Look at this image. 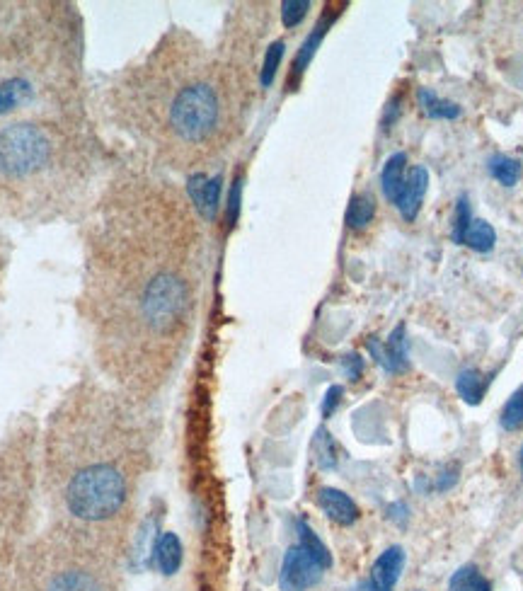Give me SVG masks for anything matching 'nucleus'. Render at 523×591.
<instances>
[{
	"instance_id": "22",
	"label": "nucleus",
	"mask_w": 523,
	"mask_h": 591,
	"mask_svg": "<svg viewBox=\"0 0 523 591\" xmlns=\"http://www.w3.org/2000/svg\"><path fill=\"white\" fill-rule=\"evenodd\" d=\"M470 221H473V211H470V199L468 194H461L456 204V218H453V228H451V240L456 245H463V235L468 231Z\"/></svg>"
},
{
	"instance_id": "14",
	"label": "nucleus",
	"mask_w": 523,
	"mask_h": 591,
	"mask_svg": "<svg viewBox=\"0 0 523 591\" xmlns=\"http://www.w3.org/2000/svg\"><path fill=\"white\" fill-rule=\"evenodd\" d=\"M490 381L492 378L482 374V371L463 369L456 378V390L468 405H480L482 398H485L487 388H490Z\"/></svg>"
},
{
	"instance_id": "18",
	"label": "nucleus",
	"mask_w": 523,
	"mask_h": 591,
	"mask_svg": "<svg viewBox=\"0 0 523 591\" xmlns=\"http://www.w3.org/2000/svg\"><path fill=\"white\" fill-rule=\"evenodd\" d=\"M376 216V199L371 194H356L349 202L347 209V226L354 228V231H361L366 228Z\"/></svg>"
},
{
	"instance_id": "15",
	"label": "nucleus",
	"mask_w": 523,
	"mask_h": 591,
	"mask_svg": "<svg viewBox=\"0 0 523 591\" xmlns=\"http://www.w3.org/2000/svg\"><path fill=\"white\" fill-rule=\"evenodd\" d=\"M47 591H102L100 582H97L95 575H90L88 570H63L49 582Z\"/></svg>"
},
{
	"instance_id": "31",
	"label": "nucleus",
	"mask_w": 523,
	"mask_h": 591,
	"mask_svg": "<svg viewBox=\"0 0 523 591\" xmlns=\"http://www.w3.org/2000/svg\"><path fill=\"white\" fill-rule=\"evenodd\" d=\"M521 473H523V449H521Z\"/></svg>"
},
{
	"instance_id": "10",
	"label": "nucleus",
	"mask_w": 523,
	"mask_h": 591,
	"mask_svg": "<svg viewBox=\"0 0 523 591\" xmlns=\"http://www.w3.org/2000/svg\"><path fill=\"white\" fill-rule=\"evenodd\" d=\"M410 359H407V340H405V323H400L390 332L388 342L383 347V369L390 374H405Z\"/></svg>"
},
{
	"instance_id": "2",
	"label": "nucleus",
	"mask_w": 523,
	"mask_h": 591,
	"mask_svg": "<svg viewBox=\"0 0 523 591\" xmlns=\"http://www.w3.org/2000/svg\"><path fill=\"white\" fill-rule=\"evenodd\" d=\"M80 172L83 148L54 126L32 122L10 124L0 129V177L13 182H30L34 177L54 175L56 170Z\"/></svg>"
},
{
	"instance_id": "12",
	"label": "nucleus",
	"mask_w": 523,
	"mask_h": 591,
	"mask_svg": "<svg viewBox=\"0 0 523 591\" xmlns=\"http://www.w3.org/2000/svg\"><path fill=\"white\" fill-rule=\"evenodd\" d=\"M155 565L160 567L163 575H175L182 565V543L175 533H163L155 543Z\"/></svg>"
},
{
	"instance_id": "23",
	"label": "nucleus",
	"mask_w": 523,
	"mask_h": 591,
	"mask_svg": "<svg viewBox=\"0 0 523 591\" xmlns=\"http://www.w3.org/2000/svg\"><path fill=\"white\" fill-rule=\"evenodd\" d=\"M521 424H523V386L511 395L502 410V427L507 429V432H516Z\"/></svg>"
},
{
	"instance_id": "4",
	"label": "nucleus",
	"mask_w": 523,
	"mask_h": 591,
	"mask_svg": "<svg viewBox=\"0 0 523 591\" xmlns=\"http://www.w3.org/2000/svg\"><path fill=\"white\" fill-rule=\"evenodd\" d=\"M221 124V97L206 80L182 85L170 97L168 126L182 143L199 146L216 134Z\"/></svg>"
},
{
	"instance_id": "5",
	"label": "nucleus",
	"mask_w": 523,
	"mask_h": 591,
	"mask_svg": "<svg viewBox=\"0 0 523 591\" xmlns=\"http://www.w3.org/2000/svg\"><path fill=\"white\" fill-rule=\"evenodd\" d=\"M323 572L325 567L318 560L310 558L301 545H293L281 565V591H308L323 579Z\"/></svg>"
},
{
	"instance_id": "28",
	"label": "nucleus",
	"mask_w": 523,
	"mask_h": 591,
	"mask_svg": "<svg viewBox=\"0 0 523 591\" xmlns=\"http://www.w3.org/2000/svg\"><path fill=\"white\" fill-rule=\"evenodd\" d=\"M342 395H344V388L342 386H332L330 390H327L325 403H323V415L325 417H330L332 412L337 410V405L342 403Z\"/></svg>"
},
{
	"instance_id": "1",
	"label": "nucleus",
	"mask_w": 523,
	"mask_h": 591,
	"mask_svg": "<svg viewBox=\"0 0 523 591\" xmlns=\"http://www.w3.org/2000/svg\"><path fill=\"white\" fill-rule=\"evenodd\" d=\"M141 204L134 187L114 182L100 199L88 231L85 303L109 357L136 330L168 337L192 303L187 279L148 257Z\"/></svg>"
},
{
	"instance_id": "21",
	"label": "nucleus",
	"mask_w": 523,
	"mask_h": 591,
	"mask_svg": "<svg viewBox=\"0 0 523 591\" xmlns=\"http://www.w3.org/2000/svg\"><path fill=\"white\" fill-rule=\"evenodd\" d=\"M27 97H30V85H27L25 80H3V83H0V112L17 107L22 100H27Z\"/></svg>"
},
{
	"instance_id": "6",
	"label": "nucleus",
	"mask_w": 523,
	"mask_h": 591,
	"mask_svg": "<svg viewBox=\"0 0 523 591\" xmlns=\"http://www.w3.org/2000/svg\"><path fill=\"white\" fill-rule=\"evenodd\" d=\"M427 189H429V170L424 168V165H415V168H410V172L405 175V182H402L398 202L393 204L405 221L412 223L419 216V209H422Z\"/></svg>"
},
{
	"instance_id": "27",
	"label": "nucleus",
	"mask_w": 523,
	"mask_h": 591,
	"mask_svg": "<svg viewBox=\"0 0 523 591\" xmlns=\"http://www.w3.org/2000/svg\"><path fill=\"white\" fill-rule=\"evenodd\" d=\"M308 10H310L308 0H286V3L281 5V22H284L286 27L301 25V22L306 20Z\"/></svg>"
},
{
	"instance_id": "3",
	"label": "nucleus",
	"mask_w": 523,
	"mask_h": 591,
	"mask_svg": "<svg viewBox=\"0 0 523 591\" xmlns=\"http://www.w3.org/2000/svg\"><path fill=\"white\" fill-rule=\"evenodd\" d=\"M63 504L80 524H107L124 512L129 475L119 463H93L68 468L63 478Z\"/></svg>"
},
{
	"instance_id": "19",
	"label": "nucleus",
	"mask_w": 523,
	"mask_h": 591,
	"mask_svg": "<svg viewBox=\"0 0 523 591\" xmlns=\"http://www.w3.org/2000/svg\"><path fill=\"white\" fill-rule=\"evenodd\" d=\"M448 591H492V584L475 565H463L461 570L453 572Z\"/></svg>"
},
{
	"instance_id": "25",
	"label": "nucleus",
	"mask_w": 523,
	"mask_h": 591,
	"mask_svg": "<svg viewBox=\"0 0 523 591\" xmlns=\"http://www.w3.org/2000/svg\"><path fill=\"white\" fill-rule=\"evenodd\" d=\"M325 32H327V22L323 20L318 27H315V32L310 34V37L306 39V44H303L301 51H298V59H296V71L298 73L306 71V66L310 63V59H313L315 51H318V44L323 42Z\"/></svg>"
},
{
	"instance_id": "29",
	"label": "nucleus",
	"mask_w": 523,
	"mask_h": 591,
	"mask_svg": "<svg viewBox=\"0 0 523 591\" xmlns=\"http://www.w3.org/2000/svg\"><path fill=\"white\" fill-rule=\"evenodd\" d=\"M344 371H347V376L356 381V378L361 376V371H364V359L359 357V354H349V357H344Z\"/></svg>"
},
{
	"instance_id": "8",
	"label": "nucleus",
	"mask_w": 523,
	"mask_h": 591,
	"mask_svg": "<svg viewBox=\"0 0 523 591\" xmlns=\"http://www.w3.org/2000/svg\"><path fill=\"white\" fill-rule=\"evenodd\" d=\"M189 199L197 206V211L204 218H214L218 209V199H221V177H206V175H192L187 185Z\"/></svg>"
},
{
	"instance_id": "9",
	"label": "nucleus",
	"mask_w": 523,
	"mask_h": 591,
	"mask_svg": "<svg viewBox=\"0 0 523 591\" xmlns=\"http://www.w3.org/2000/svg\"><path fill=\"white\" fill-rule=\"evenodd\" d=\"M318 504L339 526H352L359 519V507L354 504V499L344 495L342 490H335V487H323L318 492Z\"/></svg>"
},
{
	"instance_id": "7",
	"label": "nucleus",
	"mask_w": 523,
	"mask_h": 591,
	"mask_svg": "<svg viewBox=\"0 0 523 591\" xmlns=\"http://www.w3.org/2000/svg\"><path fill=\"white\" fill-rule=\"evenodd\" d=\"M402 567H405V550L400 545H393L385 553L373 562L371 579L366 584L369 591H393L395 584L402 575Z\"/></svg>"
},
{
	"instance_id": "26",
	"label": "nucleus",
	"mask_w": 523,
	"mask_h": 591,
	"mask_svg": "<svg viewBox=\"0 0 523 591\" xmlns=\"http://www.w3.org/2000/svg\"><path fill=\"white\" fill-rule=\"evenodd\" d=\"M281 59H284V42H274L272 47L267 49V56H264V66H262V73H260V83L264 85V88H269V85H272V80L279 71Z\"/></svg>"
},
{
	"instance_id": "13",
	"label": "nucleus",
	"mask_w": 523,
	"mask_h": 591,
	"mask_svg": "<svg viewBox=\"0 0 523 591\" xmlns=\"http://www.w3.org/2000/svg\"><path fill=\"white\" fill-rule=\"evenodd\" d=\"M417 102L422 107V112L427 114L429 119H441V122H451V119H458L463 114V109L456 105V102L441 100L439 95L431 88H419Z\"/></svg>"
},
{
	"instance_id": "30",
	"label": "nucleus",
	"mask_w": 523,
	"mask_h": 591,
	"mask_svg": "<svg viewBox=\"0 0 523 591\" xmlns=\"http://www.w3.org/2000/svg\"><path fill=\"white\" fill-rule=\"evenodd\" d=\"M388 516H393L395 521H398V524H405V519H407V507L405 504H393V507L388 509Z\"/></svg>"
},
{
	"instance_id": "16",
	"label": "nucleus",
	"mask_w": 523,
	"mask_h": 591,
	"mask_svg": "<svg viewBox=\"0 0 523 591\" xmlns=\"http://www.w3.org/2000/svg\"><path fill=\"white\" fill-rule=\"evenodd\" d=\"M463 245H468L470 250L487 255L497 245V231H494L492 223H487L485 218H473L468 226V231L463 235Z\"/></svg>"
},
{
	"instance_id": "24",
	"label": "nucleus",
	"mask_w": 523,
	"mask_h": 591,
	"mask_svg": "<svg viewBox=\"0 0 523 591\" xmlns=\"http://www.w3.org/2000/svg\"><path fill=\"white\" fill-rule=\"evenodd\" d=\"M313 453H315V461H318L320 468H335L337 466L335 444H332L330 434H327L325 429H318V436H315V444H313Z\"/></svg>"
},
{
	"instance_id": "11",
	"label": "nucleus",
	"mask_w": 523,
	"mask_h": 591,
	"mask_svg": "<svg viewBox=\"0 0 523 591\" xmlns=\"http://www.w3.org/2000/svg\"><path fill=\"white\" fill-rule=\"evenodd\" d=\"M405 175H407V156H405V153H395V156H390L388 160H385L383 172H381V189H383L385 199H388L390 204L398 202L402 182H405Z\"/></svg>"
},
{
	"instance_id": "17",
	"label": "nucleus",
	"mask_w": 523,
	"mask_h": 591,
	"mask_svg": "<svg viewBox=\"0 0 523 591\" xmlns=\"http://www.w3.org/2000/svg\"><path fill=\"white\" fill-rule=\"evenodd\" d=\"M487 172H490L499 185L514 187L516 182L521 180L523 168L516 158L504 156V153H497V156H492L490 160H487Z\"/></svg>"
},
{
	"instance_id": "20",
	"label": "nucleus",
	"mask_w": 523,
	"mask_h": 591,
	"mask_svg": "<svg viewBox=\"0 0 523 591\" xmlns=\"http://www.w3.org/2000/svg\"><path fill=\"white\" fill-rule=\"evenodd\" d=\"M298 538H301V543H298V545H301V548L306 550L310 558L318 560L320 565L325 567V570L332 565L330 550H327V545L320 541L318 536H315V531L310 529L306 521H298Z\"/></svg>"
}]
</instances>
